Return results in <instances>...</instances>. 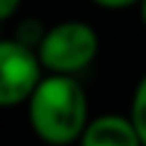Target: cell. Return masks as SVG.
<instances>
[{"label":"cell","instance_id":"277c9868","mask_svg":"<svg viewBox=\"0 0 146 146\" xmlns=\"http://www.w3.org/2000/svg\"><path fill=\"white\" fill-rule=\"evenodd\" d=\"M78 146H144L129 115H98L90 119Z\"/></svg>","mask_w":146,"mask_h":146},{"label":"cell","instance_id":"9c48e42d","mask_svg":"<svg viewBox=\"0 0 146 146\" xmlns=\"http://www.w3.org/2000/svg\"><path fill=\"white\" fill-rule=\"evenodd\" d=\"M139 20H141V25L146 27V0H141V5H139Z\"/></svg>","mask_w":146,"mask_h":146},{"label":"cell","instance_id":"3957f363","mask_svg":"<svg viewBox=\"0 0 146 146\" xmlns=\"http://www.w3.org/2000/svg\"><path fill=\"white\" fill-rule=\"evenodd\" d=\"M46 78L36 49L17 39L0 42V105L5 110L27 105L39 83Z\"/></svg>","mask_w":146,"mask_h":146},{"label":"cell","instance_id":"52a82bcc","mask_svg":"<svg viewBox=\"0 0 146 146\" xmlns=\"http://www.w3.org/2000/svg\"><path fill=\"white\" fill-rule=\"evenodd\" d=\"M90 3L102 7V10H127V7L141 5V0H90Z\"/></svg>","mask_w":146,"mask_h":146},{"label":"cell","instance_id":"8992f818","mask_svg":"<svg viewBox=\"0 0 146 146\" xmlns=\"http://www.w3.org/2000/svg\"><path fill=\"white\" fill-rule=\"evenodd\" d=\"M44 34H46V27L42 25L39 20H20V25L15 27V36L12 39H17V42H22L25 46H32L36 49L39 44H42Z\"/></svg>","mask_w":146,"mask_h":146},{"label":"cell","instance_id":"ba28073f","mask_svg":"<svg viewBox=\"0 0 146 146\" xmlns=\"http://www.w3.org/2000/svg\"><path fill=\"white\" fill-rule=\"evenodd\" d=\"M22 0H0V20H12L20 10Z\"/></svg>","mask_w":146,"mask_h":146},{"label":"cell","instance_id":"6da1fadb","mask_svg":"<svg viewBox=\"0 0 146 146\" xmlns=\"http://www.w3.org/2000/svg\"><path fill=\"white\" fill-rule=\"evenodd\" d=\"M29 129L39 141L49 146L78 144L90 124L88 95L76 76H54L39 83L27 102Z\"/></svg>","mask_w":146,"mask_h":146},{"label":"cell","instance_id":"5b68a950","mask_svg":"<svg viewBox=\"0 0 146 146\" xmlns=\"http://www.w3.org/2000/svg\"><path fill=\"white\" fill-rule=\"evenodd\" d=\"M129 119L134 122L141 144L146 146V73L139 78V83H136V88H134L131 105H129Z\"/></svg>","mask_w":146,"mask_h":146},{"label":"cell","instance_id":"7a4b0ae2","mask_svg":"<svg viewBox=\"0 0 146 146\" xmlns=\"http://www.w3.org/2000/svg\"><path fill=\"white\" fill-rule=\"evenodd\" d=\"M36 54L46 73L78 76L98 58L100 36L95 27L83 20H63L54 27H46Z\"/></svg>","mask_w":146,"mask_h":146}]
</instances>
